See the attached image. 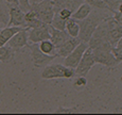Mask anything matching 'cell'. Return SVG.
Here are the masks:
<instances>
[{
	"label": "cell",
	"instance_id": "cell-17",
	"mask_svg": "<svg viewBox=\"0 0 122 115\" xmlns=\"http://www.w3.org/2000/svg\"><path fill=\"white\" fill-rule=\"evenodd\" d=\"M66 31L70 37H78L80 34V25L74 18H69L66 23Z\"/></svg>",
	"mask_w": 122,
	"mask_h": 115
},
{
	"label": "cell",
	"instance_id": "cell-26",
	"mask_svg": "<svg viewBox=\"0 0 122 115\" xmlns=\"http://www.w3.org/2000/svg\"><path fill=\"white\" fill-rule=\"evenodd\" d=\"M112 55H115V58L117 59V61H118L119 63L122 62V47H112Z\"/></svg>",
	"mask_w": 122,
	"mask_h": 115
},
{
	"label": "cell",
	"instance_id": "cell-20",
	"mask_svg": "<svg viewBox=\"0 0 122 115\" xmlns=\"http://www.w3.org/2000/svg\"><path fill=\"white\" fill-rule=\"evenodd\" d=\"M38 45L41 50L46 55H56V47L51 39H45V41L38 43Z\"/></svg>",
	"mask_w": 122,
	"mask_h": 115
},
{
	"label": "cell",
	"instance_id": "cell-13",
	"mask_svg": "<svg viewBox=\"0 0 122 115\" xmlns=\"http://www.w3.org/2000/svg\"><path fill=\"white\" fill-rule=\"evenodd\" d=\"M25 28L22 27H6L0 28V47L4 46L5 44H8V42L12 38L14 34H16L17 32L21 31Z\"/></svg>",
	"mask_w": 122,
	"mask_h": 115
},
{
	"label": "cell",
	"instance_id": "cell-18",
	"mask_svg": "<svg viewBox=\"0 0 122 115\" xmlns=\"http://www.w3.org/2000/svg\"><path fill=\"white\" fill-rule=\"evenodd\" d=\"M16 51L12 49L10 46H1L0 47V62L9 63L14 59Z\"/></svg>",
	"mask_w": 122,
	"mask_h": 115
},
{
	"label": "cell",
	"instance_id": "cell-33",
	"mask_svg": "<svg viewBox=\"0 0 122 115\" xmlns=\"http://www.w3.org/2000/svg\"><path fill=\"white\" fill-rule=\"evenodd\" d=\"M121 81H122V75H121Z\"/></svg>",
	"mask_w": 122,
	"mask_h": 115
},
{
	"label": "cell",
	"instance_id": "cell-16",
	"mask_svg": "<svg viewBox=\"0 0 122 115\" xmlns=\"http://www.w3.org/2000/svg\"><path fill=\"white\" fill-rule=\"evenodd\" d=\"M11 4L0 0V28L6 27L10 19V8Z\"/></svg>",
	"mask_w": 122,
	"mask_h": 115
},
{
	"label": "cell",
	"instance_id": "cell-5",
	"mask_svg": "<svg viewBox=\"0 0 122 115\" xmlns=\"http://www.w3.org/2000/svg\"><path fill=\"white\" fill-rule=\"evenodd\" d=\"M95 64L96 62H95V58H93V51L88 46V48L86 49L81 61H80L79 65L76 68V76H86Z\"/></svg>",
	"mask_w": 122,
	"mask_h": 115
},
{
	"label": "cell",
	"instance_id": "cell-10",
	"mask_svg": "<svg viewBox=\"0 0 122 115\" xmlns=\"http://www.w3.org/2000/svg\"><path fill=\"white\" fill-rule=\"evenodd\" d=\"M8 26L9 27L25 28V12L18 5H12L10 8V19H9Z\"/></svg>",
	"mask_w": 122,
	"mask_h": 115
},
{
	"label": "cell",
	"instance_id": "cell-19",
	"mask_svg": "<svg viewBox=\"0 0 122 115\" xmlns=\"http://www.w3.org/2000/svg\"><path fill=\"white\" fill-rule=\"evenodd\" d=\"M122 37V26L115 28V29L108 30V41L112 47L117 45L120 38Z\"/></svg>",
	"mask_w": 122,
	"mask_h": 115
},
{
	"label": "cell",
	"instance_id": "cell-24",
	"mask_svg": "<svg viewBox=\"0 0 122 115\" xmlns=\"http://www.w3.org/2000/svg\"><path fill=\"white\" fill-rule=\"evenodd\" d=\"M87 85V79L85 76H78V78L73 81V86L76 88H84Z\"/></svg>",
	"mask_w": 122,
	"mask_h": 115
},
{
	"label": "cell",
	"instance_id": "cell-32",
	"mask_svg": "<svg viewBox=\"0 0 122 115\" xmlns=\"http://www.w3.org/2000/svg\"><path fill=\"white\" fill-rule=\"evenodd\" d=\"M118 11H120L121 13H122V3L120 4V5H119V8H118Z\"/></svg>",
	"mask_w": 122,
	"mask_h": 115
},
{
	"label": "cell",
	"instance_id": "cell-30",
	"mask_svg": "<svg viewBox=\"0 0 122 115\" xmlns=\"http://www.w3.org/2000/svg\"><path fill=\"white\" fill-rule=\"evenodd\" d=\"M1 1L6 2V3L11 4V5H18V4H19V2H18V0H1Z\"/></svg>",
	"mask_w": 122,
	"mask_h": 115
},
{
	"label": "cell",
	"instance_id": "cell-28",
	"mask_svg": "<svg viewBox=\"0 0 122 115\" xmlns=\"http://www.w3.org/2000/svg\"><path fill=\"white\" fill-rule=\"evenodd\" d=\"M72 112H76V110L74 109H66V108H64V107H60L57 110H55L54 111V113H72Z\"/></svg>",
	"mask_w": 122,
	"mask_h": 115
},
{
	"label": "cell",
	"instance_id": "cell-9",
	"mask_svg": "<svg viewBox=\"0 0 122 115\" xmlns=\"http://www.w3.org/2000/svg\"><path fill=\"white\" fill-rule=\"evenodd\" d=\"M28 28H25L21 31L17 32L12 36V38L8 42V46H10L12 49L15 51H18L19 49L28 46V41H29V35H28Z\"/></svg>",
	"mask_w": 122,
	"mask_h": 115
},
{
	"label": "cell",
	"instance_id": "cell-12",
	"mask_svg": "<svg viewBox=\"0 0 122 115\" xmlns=\"http://www.w3.org/2000/svg\"><path fill=\"white\" fill-rule=\"evenodd\" d=\"M50 33H51V41L55 45V47H60L61 45L65 43L68 38H69V34L67 33L66 30H58L56 28L50 26Z\"/></svg>",
	"mask_w": 122,
	"mask_h": 115
},
{
	"label": "cell",
	"instance_id": "cell-29",
	"mask_svg": "<svg viewBox=\"0 0 122 115\" xmlns=\"http://www.w3.org/2000/svg\"><path fill=\"white\" fill-rule=\"evenodd\" d=\"M112 14H114L112 16H114L115 19H116L117 22H119V25L122 26V13H121V12L120 11H115Z\"/></svg>",
	"mask_w": 122,
	"mask_h": 115
},
{
	"label": "cell",
	"instance_id": "cell-31",
	"mask_svg": "<svg viewBox=\"0 0 122 115\" xmlns=\"http://www.w3.org/2000/svg\"><path fill=\"white\" fill-rule=\"evenodd\" d=\"M43 0H30V3L31 4H34V3H37V2H41Z\"/></svg>",
	"mask_w": 122,
	"mask_h": 115
},
{
	"label": "cell",
	"instance_id": "cell-2",
	"mask_svg": "<svg viewBox=\"0 0 122 115\" xmlns=\"http://www.w3.org/2000/svg\"><path fill=\"white\" fill-rule=\"evenodd\" d=\"M76 75V69L65 66L64 64H53L47 65L44 67L41 72V78L45 80H53V79L66 78L70 79Z\"/></svg>",
	"mask_w": 122,
	"mask_h": 115
},
{
	"label": "cell",
	"instance_id": "cell-22",
	"mask_svg": "<svg viewBox=\"0 0 122 115\" xmlns=\"http://www.w3.org/2000/svg\"><path fill=\"white\" fill-rule=\"evenodd\" d=\"M104 2L107 6V11L114 13L115 11H118L119 5L122 3V0H104Z\"/></svg>",
	"mask_w": 122,
	"mask_h": 115
},
{
	"label": "cell",
	"instance_id": "cell-15",
	"mask_svg": "<svg viewBox=\"0 0 122 115\" xmlns=\"http://www.w3.org/2000/svg\"><path fill=\"white\" fill-rule=\"evenodd\" d=\"M92 11V6L90 4H88L87 2H83L81 5L76 9V11L72 14V18L76 20H82L84 18H86L89 14Z\"/></svg>",
	"mask_w": 122,
	"mask_h": 115
},
{
	"label": "cell",
	"instance_id": "cell-14",
	"mask_svg": "<svg viewBox=\"0 0 122 115\" xmlns=\"http://www.w3.org/2000/svg\"><path fill=\"white\" fill-rule=\"evenodd\" d=\"M53 1H54L55 12L60 9H69L73 13L83 2H85L84 0H53Z\"/></svg>",
	"mask_w": 122,
	"mask_h": 115
},
{
	"label": "cell",
	"instance_id": "cell-1",
	"mask_svg": "<svg viewBox=\"0 0 122 115\" xmlns=\"http://www.w3.org/2000/svg\"><path fill=\"white\" fill-rule=\"evenodd\" d=\"M105 17H107V16L102 15L100 13H92V11H91V13L86 18L82 20H78L80 25L79 37L81 38V41L88 43V41L90 39V37L92 36L93 32H95L96 28Z\"/></svg>",
	"mask_w": 122,
	"mask_h": 115
},
{
	"label": "cell",
	"instance_id": "cell-3",
	"mask_svg": "<svg viewBox=\"0 0 122 115\" xmlns=\"http://www.w3.org/2000/svg\"><path fill=\"white\" fill-rule=\"evenodd\" d=\"M31 10H34L38 15V18L45 23L51 25L53 16L55 14L54 1L53 0H43L41 2L31 4Z\"/></svg>",
	"mask_w": 122,
	"mask_h": 115
},
{
	"label": "cell",
	"instance_id": "cell-7",
	"mask_svg": "<svg viewBox=\"0 0 122 115\" xmlns=\"http://www.w3.org/2000/svg\"><path fill=\"white\" fill-rule=\"evenodd\" d=\"M93 58L96 64H101L107 67H115L119 64L117 59L112 55L111 50H100V49H92Z\"/></svg>",
	"mask_w": 122,
	"mask_h": 115
},
{
	"label": "cell",
	"instance_id": "cell-23",
	"mask_svg": "<svg viewBox=\"0 0 122 115\" xmlns=\"http://www.w3.org/2000/svg\"><path fill=\"white\" fill-rule=\"evenodd\" d=\"M85 2H87L88 4H90L92 8L99 9V10H107V6L105 4L104 0H84Z\"/></svg>",
	"mask_w": 122,
	"mask_h": 115
},
{
	"label": "cell",
	"instance_id": "cell-27",
	"mask_svg": "<svg viewBox=\"0 0 122 115\" xmlns=\"http://www.w3.org/2000/svg\"><path fill=\"white\" fill-rule=\"evenodd\" d=\"M18 2H19L18 6H19L25 13L31 10V3H30V0H18Z\"/></svg>",
	"mask_w": 122,
	"mask_h": 115
},
{
	"label": "cell",
	"instance_id": "cell-25",
	"mask_svg": "<svg viewBox=\"0 0 122 115\" xmlns=\"http://www.w3.org/2000/svg\"><path fill=\"white\" fill-rule=\"evenodd\" d=\"M55 13H57L58 15H60L61 17L63 18V19L68 20L69 18H71V17H72V14H73V12L70 11L69 9H60V10L56 11Z\"/></svg>",
	"mask_w": 122,
	"mask_h": 115
},
{
	"label": "cell",
	"instance_id": "cell-8",
	"mask_svg": "<svg viewBox=\"0 0 122 115\" xmlns=\"http://www.w3.org/2000/svg\"><path fill=\"white\" fill-rule=\"evenodd\" d=\"M50 26L51 25H45L39 28H32L29 29L28 35H29V41L31 43H41L45 39H50L51 33H50Z\"/></svg>",
	"mask_w": 122,
	"mask_h": 115
},
{
	"label": "cell",
	"instance_id": "cell-21",
	"mask_svg": "<svg viewBox=\"0 0 122 115\" xmlns=\"http://www.w3.org/2000/svg\"><path fill=\"white\" fill-rule=\"evenodd\" d=\"M66 23H67V20L63 19L57 13H55L54 16H53L51 26L56 28V29H58V30H66Z\"/></svg>",
	"mask_w": 122,
	"mask_h": 115
},
{
	"label": "cell",
	"instance_id": "cell-6",
	"mask_svg": "<svg viewBox=\"0 0 122 115\" xmlns=\"http://www.w3.org/2000/svg\"><path fill=\"white\" fill-rule=\"evenodd\" d=\"M88 48V43H85V42H81L78 46L76 47L73 51L70 53L69 55H67L64 60V63L63 64L65 66L71 67V68H76V66L79 65L80 61H81L82 57H83L84 52L86 51V49Z\"/></svg>",
	"mask_w": 122,
	"mask_h": 115
},
{
	"label": "cell",
	"instance_id": "cell-11",
	"mask_svg": "<svg viewBox=\"0 0 122 115\" xmlns=\"http://www.w3.org/2000/svg\"><path fill=\"white\" fill-rule=\"evenodd\" d=\"M81 38L78 37H69L63 45L56 48V55L60 58H66L67 55H69L72 51L76 49V47L81 43Z\"/></svg>",
	"mask_w": 122,
	"mask_h": 115
},
{
	"label": "cell",
	"instance_id": "cell-4",
	"mask_svg": "<svg viewBox=\"0 0 122 115\" xmlns=\"http://www.w3.org/2000/svg\"><path fill=\"white\" fill-rule=\"evenodd\" d=\"M31 51V58L33 65L37 68H41L47 65H49L54 59L57 58V55H46L39 48L38 43L28 44V46Z\"/></svg>",
	"mask_w": 122,
	"mask_h": 115
}]
</instances>
